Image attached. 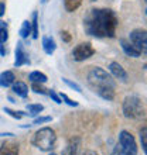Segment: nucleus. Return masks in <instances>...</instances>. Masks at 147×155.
Listing matches in <instances>:
<instances>
[{
    "instance_id": "nucleus-7",
    "label": "nucleus",
    "mask_w": 147,
    "mask_h": 155,
    "mask_svg": "<svg viewBox=\"0 0 147 155\" xmlns=\"http://www.w3.org/2000/svg\"><path fill=\"white\" fill-rule=\"evenodd\" d=\"M94 54H95V48L89 42H81V44H78L72 49V58H74V61H77V62L86 61Z\"/></svg>"
},
{
    "instance_id": "nucleus-35",
    "label": "nucleus",
    "mask_w": 147,
    "mask_h": 155,
    "mask_svg": "<svg viewBox=\"0 0 147 155\" xmlns=\"http://www.w3.org/2000/svg\"><path fill=\"white\" fill-rule=\"evenodd\" d=\"M92 2H96V0H92Z\"/></svg>"
},
{
    "instance_id": "nucleus-21",
    "label": "nucleus",
    "mask_w": 147,
    "mask_h": 155,
    "mask_svg": "<svg viewBox=\"0 0 147 155\" xmlns=\"http://www.w3.org/2000/svg\"><path fill=\"white\" fill-rule=\"evenodd\" d=\"M31 34H33V38H38V14H37V12L33 13V21H31Z\"/></svg>"
},
{
    "instance_id": "nucleus-29",
    "label": "nucleus",
    "mask_w": 147,
    "mask_h": 155,
    "mask_svg": "<svg viewBox=\"0 0 147 155\" xmlns=\"http://www.w3.org/2000/svg\"><path fill=\"white\" fill-rule=\"evenodd\" d=\"M110 155H129V154H127L126 151H123L119 144H116V145H115V148H113V151H112V154H110Z\"/></svg>"
},
{
    "instance_id": "nucleus-6",
    "label": "nucleus",
    "mask_w": 147,
    "mask_h": 155,
    "mask_svg": "<svg viewBox=\"0 0 147 155\" xmlns=\"http://www.w3.org/2000/svg\"><path fill=\"white\" fill-rule=\"evenodd\" d=\"M118 144L120 145L123 151H126L129 155H137V144L135 141V137L126 130H122L119 134Z\"/></svg>"
},
{
    "instance_id": "nucleus-28",
    "label": "nucleus",
    "mask_w": 147,
    "mask_h": 155,
    "mask_svg": "<svg viewBox=\"0 0 147 155\" xmlns=\"http://www.w3.org/2000/svg\"><path fill=\"white\" fill-rule=\"evenodd\" d=\"M48 96H50L51 99H53V100H54L55 103H57V104H61V103H62L61 97H60V96H58V94L55 93V92H54L53 89H48Z\"/></svg>"
},
{
    "instance_id": "nucleus-26",
    "label": "nucleus",
    "mask_w": 147,
    "mask_h": 155,
    "mask_svg": "<svg viewBox=\"0 0 147 155\" xmlns=\"http://www.w3.org/2000/svg\"><path fill=\"white\" fill-rule=\"evenodd\" d=\"M62 82H64V83H65V85H68V86H70L71 89L77 90V92H79V93H81V92H82L81 86L78 85V83H75V82H71L70 79H65V78H62Z\"/></svg>"
},
{
    "instance_id": "nucleus-4",
    "label": "nucleus",
    "mask_w": 147,
    "mask_h": 155,
    "mask_svg": "<svg viewBox=\"0 0 147 155\" xmlns=\"http://www.w3.org/2000/svg\"><path fill=\"white\" fill-rule=\"evenodd\" d=\"M123 116L126 118H140L144 116V107L139 96L130 94L123 100Z\"/></svg>"
},
{
    "instance_id": "nucleus-10",
    "label": "nucleus",
    "mask_w": 147,
    "mask_h": 155,
    "mask_svg": "<svg viewBox=\"0 0 147 155\" xmlns=\"http://www.w3.org/2000/svg\"><path fill=\"white\" fill-rule=\"evenodd\" d=\"M120 45H122V49L123 52L126 54L127 57H132V58H139L142 54L137 51V49L132 45V42L129 40H126V38H122L120 40Z\"/></svg>"
},
{
    "instance_id": "nucleus-25",
    "label": "nucleus",
    "mask_w": 147,
    "mask_h": 155,
    "mask_svg": "<svg viewBox=\"0 0 147 155\" xmlns=\"http://www.w3.org/2000/svg\"><path fill=\"white\" fill-rule=\"evenodd\" d=\"M53 120V117L51 116H40V117H37L36 120L33 121V126H36V124H44V123H50Z\"/></svg>"
},
{
    "instance_id": "nucleus-3",
    "label": "nucleus",
    "mask_w": 147,
    "mask_h": 155,
    "mask_svg": "<svg viewBox=\"0 0 147 155\" xmlns=\"http://www.w3.org/2000/svg\"><path fill=\"white\" fill-rule=\"evenodd\" d=\"M31 143H33L34 147H37L40 151L50 152L55 148L57 134H55V131H54L51 127H43V128H40V130L33 135Z\"/></svg>"
},
{
    "instance_id": "nucleus-15",
    "label": "nucleus",
    "mask_w": 147,
    "mask_h": 155,
    "mask_svg": "<svg viewBox=\"0 0 147 155\" xmlns=\"http://www.w3.org/2000/svg\"><path fill=\"white\" fill-rule=\"evenodd\" d=\"M12 90L17 96H20L23 99H26L27 94H29V87H27V85H26L24 82H14L12 85Z\"/></svg>"
},
{
    "instance_id": "nucleus-12",
    "label": "nucleus",
    "mask_w": 147,
    "mask_h": 155,
    "mask_svg": "<svg viewBox=\"0 0 147 155\" xmlns=\"http://www.w3.org/2000/svg\"><path fill=\"white\" fill-rule=\"evenodd\" d=\"M0 155H19V144L4 143L0 145Z\"/></svg>"
},
{
    "instance_id": "nucleus-22",
    "label": "nucleus",
    "mask_w": 147,
    "mask_h": 155,
    "mask_svg": "<svg viewBox=\"0 0 147 155\" xmlns=\"http://www.w3.org/2000/svg\"><path fill=\"white\" fill-rule=\"evenodd\" d=\"M3 110H4V113H7L9 116H12V117L16 118V120H20L23 116H30L29 113H24V111H14V110H12V109H9V107H4Z\"/></svg>"
},
{
    "instance_id": "nucleus-27",
    "label": "nucleus",
    "mask_w": 147,
    "mask_h": 155,
    "mask_svg": "<svg viewBox=\"0 0 147 155\" xmlns=\"http://www.w3.org/2000/svg\"><path fill=\"white\" fill-rule=\"evenodd\" d=\"M60 97H61V100H64V102H65L68 106H71V107H77L78 106V102H75V100L70 99L65 93H61V94H60Z\"/></svg>"
},
{
    "instance_id": "nucleus-17",
    "label": "nucleus",
    "mask_w": 147,
    "mask_h": 155,
    "mask_svg": "<svg viewBox=\"0 0 147 155\" xmlns=\"http://www.w3.org/2000/svg\"><path fill=\"white\" fill-rule=\"evenodd\" d=\"M82 4V0H64V7L68 13H72L75 10L79 8V6Z\"/></svg>"
},
{
    "instance_id": "nucleus-19",
    "label": "nucleus",
    "mask_w": 147,
    "mask_h": 155,
    "mask_svg": "<svg viewBox=\"0 0 147 155\" xmlns=\"http://www.w3.org/2000/svg\"><path fill=\"white\" fill-rule=\"evenodd\" d=\"M9 38V31H7V23L3 20H0V44H4Z\"/></svg>"
},
{
    "instance_id": "nucleus-13",
    "label": "nucleus",
    "mask_w": 147,
    "mask_h": 155,
    "mask_svg": "<svg viewBox=\"0 0 147 155\" xmlns=\"http://www.w3.org/2000/svg\"><path fill=\"white\" fill-rule=\"evenodd\" d=\"M16 82V76L12 71H4L0 74V86L2 87H9Z\"/></svg>"
},
{
    "instance_id": "nucleus-8",
    "label": "nucleus",
    "mask_w": 147,
    "mask_h": 155,
    "mask_svg": "<svg viewBox=\"0 0 147 155\" xmlns=\"http://www.w3.org/2000/svg\"><path fill=\"white\" fill-rule=\"evenodd\" d=\"M108 68H109V72L113 78L119 79L120 82H127V78H129L127 76V72L125 71V68L119 62H110Z\"/></svg>"
},
{
    "instance_id": "nucleus-16",
    "label": "nucleus",
    "mask_w": 147,
    "mask_h": 155,
    "mask_svg": "<svg viewBox=\"0 0 147 155\" xmlns=\"http://www.w3.org/2000/svg\"><path fill=\"white\" fill-rule=\"evenodd\" d=\"M29 79L31 83H45L48 78H47L45 74L40 72V71H34V72H31V74L29 75Z\"/></svg>"
},
{
    "instance_id": "nucleus-32",
    "label": "nucleus",
    "mask_w": 147,
    "mask_h": 155,
    "mask_svg": "<svg viewBox=\"0 0 147 155\" xmlns=\"http://www.w3.org/2000/svg\"><path fill=\"white\" fill-rule=\"evenodd\" d=\"M82 155H99L98 152H95V151H85Z\"/></svg>"
},
{
    "instance_id": "nucleus-1",
    "label": "nucleus",
    "mask_w": 147,
    "mask_h": 155,
    "mask_svg": "<svg viewBox=\"0 0 147 155\" xmlns=\"http://www.w3.org/2000/svg\"><path fill=\"white\" fill-rule=\"evenodd\" d=\"M118 24V17L110 8H91L84 17L86 34L98 38L115 37Z\"/></svg>"
},
{
    "instance_id": "nucleus-34",
    "label": "nucleus",
    "mask_w": 147,
    "mask_h": 155,
    "mask_svg": "<svg viewBox=\"0 0 147 155\" xmlns=\"http://www.w3.org/2000/svg\"><path fill=\"white\" fill-rule=\"evenodd\" d=\"M50 155H57V154H54V152H53V154H50Z\"/></svg>"
},
{
    "instance_id": "nucleus-9",
    "label": "nucleus",
    "mask_w": 147,
    "mask_h": 155,
    "mask_svg": "<svg viewBox=\"0 0 147 155\" xmlns=\"http://www.w3.org/2000/svg\"><path fill=\"white\" fill-rule=\"evenodd\" d=\"M30 64V58H29V54L26 52L24 49V45L21 42H17V47H16V61H14V66H23V65H27Z\"/></svg>"
},
{
    "instance_id": "nucleus-2",
    "label": "nucleus",
    "mask_w": 147,
    "mask_h": 155,
    "mask_svg": "<svg viewBox=\"0 0 147 155\" xmlns=\"http://www.w3.org/2000/svg\"><path fill=\"white\" fill-rule=\"evenodd\" d=\"M86 82L94 93L101 96L102 99L110 102L115 99V90H116V82L113 81L112 75H109L105 69L99 66H92L88 72Z\"/></svg>"
},
{
    "instance_id": "nucleus-24",
    "label": "nucleus",
    "mask_w": 147,
    "mask_h": 155,
    "mask_svg": "<svg viewBox=\"0 0 147 155\" xmlns=\"http://www.w3.org/2000/svg\"><path fill=\"white\" fill-rule=\"evenodd\" d=\"M31 89L36 92V93H40V94H48V89H45L43 83H33Z\"/></svg>"
},
{
    "instance_id": "nucleus-33",
    "label": "nucleus",
    "mask_w": 147,
    "mask_h": 155,
    "mask_svg": "<svg viewBox=\"0 0 147 155\" xmlns=\"http://www.w3.org/2000/svg\"><path fill=\"white\" fill-rule=\"evenodd\" d=\"M41 2H43V3H45V2H47V0H41Z\"/></svg>"
},
{
    "instance_id": "nucleus-18",
    "label": "nucleus",
    "mask_w": 147,
    "mask_h": 155,
    "mask_svg": "<svg viewBox=\"0 0 147 155\" xmlns=\"http://www.w3.org/2000/svg\"><path fill=\"white\" fill-rule=\"evenodd\" d=\"M30 34H31V21L24 20L20 28V35H21V38H29Z\"/></svg>"
},
{
    "instance_id": "nucleus-14",
    "label": "nucleus",
    "mask_w": 147,
    "mask_h": 155,
    "mask_svg": "<svg viewBox=\"0 0 147 155\" xmlns=\"http://www.w3.org/2000/svg\"><path fill=\"white\" fill-rule=\"evenodd\" d=\"M43 49H44V52L47 55H53L55 52V49H57V44H55V41H54L53 37H43Z\"/></svg>"
},
{
    "instance_id": "nucleus-20",
    "label": "nucleus",
    "mask_w": 147,
    "mask_h": 155,
    "mask_svg": "<svg viewBox=\"0 0 147 155\" xmlns=\"http://www.w3.org/2000/svg\"><path fill=\"white\" fill-rule=\"evenodd\" d=\"M27 110L30 111L29 113L30 116H38L41 111L44 110V106L40 104V103H37V104H27Z\"/></svg>"
},
{
    "instance_id": "nucleus-31",
    "label": "nucleus",
    "mask_w": 147,
    "mask_h": 155,
    "mask_svg": "<svg viewBox=\"0 0 147 155\" xmlns=\"http://www.w3.org/2000/svg\"><path fill=\"white\" fill-rule=\"evenodd\" d=\"M4 12H6V4L0 2V17L4 16Z\"/></svg>"
},
{
    "instance_id": "nucleus-23",
    "label": "nucleus",
    "mask_w": 147,
    "mask_h": 155,
    "mask_svg": "<svg viewBox=\"0 0 147 155\" xmlns=\"http://www.w3.org/2000/svg\"><path fill=\"white\" fill-rule=\"evenodd\" d=\"M140 141H142V148H143V152L147 154V128L143 127L140 130Z\"/></svg>"
},
{
    "instance_id": "nucleus-5",
    "label": "nucleus",
    "mask_w": 147,
    "mask_h": 155,
    "mask_svg": "<svg viewBox=\"0 0 147 155\" xmlns=\"http://www.w3.org/2000/svg\"><path fill=\"white\" fill-rule=\"evenodd\" d=\"M129 41L132 42V45L135 47L140 54H146L147 52V34L146 30L142 28H136L133 30L129 35Z\"/></svg>"
},
{
    "instance_id": "nucleus-30",
    "label": "nucleus",
    "mask_w": 147,
    "mask_h": 155,
    "mask_svg": "<svg viewBox=\"0 0 147 155\" xmlns=\"http://www.w3.org/2000/svg\"><path fill=\"white\" fill-rule=\"evenodd\" d=\"M61 38H62L64 41H67V42H70V41H71L70 33H68V31H62V33H61Z\"/></svg>"
},
{
    "instance_id": "nucleus-11",
    "label": "nucleus",
    "mask_w": 147,
    "mask_h": 155,
    "mask_svg": "<svg viewBox=\"0 0 147 155\" xmlns=\"http://www.w3.org/2000/svg\"><path fill=\"white\" fill-rule=\"evenodd\" d=\"M79 145H81V140L79 138H71L70 143L67 144L65 150L62 155H79Z\"/></svg>"
}]
</instances>
